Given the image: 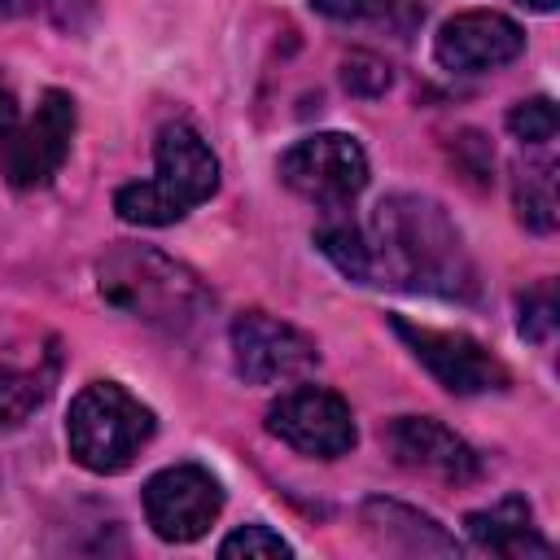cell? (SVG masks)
<instances>
[{"instance_id":"7c38bea8","label":"cell","mask_w":560,"mask_h":560,"mask_svg":"<svg viewBox=\"0 0 560 560\" xmlns=\"http://www.w3.org/2000/svg\"><path fill=\"white\" fill-rule=\"evenodd\" d=\"M525 52V31L494 13V9H468L455 13L451 22H442L438 39H433V57L442 70L455 74H481V70H499L508 61H516Z\"/></svg>"},{"instance_id":"8fae6325","label":"cell","mask_w":560,"mask_h":560,"mask_svg":"<svg viewBox=\"0 0 560 560\" xmlns=\"http://www.w3.org/2000/svg\"><path fill=\"white\" fill-rule=\"evenodd\" d=\"M381 442L394 455V464L446 486H468L481 472L477 451L433 416H398L381 429Z\"/></svg>"},{"instance_id":"d6986e66","label":"cell","mask_w":560,"mask_h":560,"mask_svg":"<svg viewBox=\"0 0 560 560\" xmlns=\"http://www.w3.org/2000/svg\"><path fill=\"white\" fill-rule=\"evenodd\" d=\"M556 127H560V114L547 96H534V101H521L512 105L508 114V131L521 140V144H547L556 140Z\"/></svg>"},{"instance_id":"9c48e42d","label":"cell","mask_w":560,"mask_h":560,"mask_svg":"<svg viewBox=\"0 0 560 560\" xmlns=\"http://www.w3.org/2000/svg\"><path fill=\"white\" fill-rule=\"evenodd\" d=\"M267 429L280 442H289L298 455H311V459H337L359 438L350 402L319 385H298V389L280 394L267 411Z\"/></svg>"},{"instance_id":"cb8c5ba5","label":"cell","mask_w":560,"mask_h":560,"mask_svg":"<svg viewBox=\"0 0 560 560\" xmlns=\"http://www.w3.org/2000/svg\"><path fill=\"white\" fill-rule=\"evenodd\" d=\"M13 131H18V101H13V92L0 83V153L9 149Z\"/></svg>"},{"instance_id":"44dd1931","label":"cell","mask_w":560,"mask_h":560,"mask_svg":"<svg viewBox=\"0 0 560 560\" xmlns=\"http://www.w3.org/2000/svg\"><path fill=\"white\" fill-rule=\"evenodd\" d=\"M219 556L223 560H236V556H245V560H254V556H293V547L267 525H241L219 542Z\"/></svg>"},{"instance_id":"484cf974","label":"cell","mask_w":560,"mask_h":560,"mask_svg":"<svg viewBox=\"0 0 560 560\" xmlns=\"http://www.w3.org/2000/svg\"><path fill=\"white\" fill-rule=\"evenodd\" d=\"M516 4H525V9H538V13H551L560 0H516Z\"/></svg>"},{"instance_id":"5bb4252c","label":"cell","mask_w":560,"mask_h":560,"mask_svg":"<svg viewBox=\"0 0 560 560\" xmlns=\"http://www.w3.org/2000/svg\"><path fill=\"white\" fill-rule=\"evenodd\" d=\"M464 525H468V538L481 551H494V556H508V560H521V556L547 560L551 556V542L534 529V512L521 494H503L499 503H490L481 512H468Z\"/></svg>"},{"instance_id":"3957f363","label":"cell","mask_w":560,"mask_h":560,"mask_svg":"<svg viewBox=\"0 0 560 560\" xmlns=\"http://www.w3.org/2000/svg\"><path fill=\"white\" fill-rule=\"evenodd\" d=\"M153 162H158L153 179H136L114 192L118 219L140 228H166L179 223L201 201H210L219 188V158L188 122H166L158 131Z\"/></svg>"},{"instance_id":"ffe728a7","label":"cell","mask_w":560,"mask_h":560,"mask_svg":"<svg viewBox=\"0 0 560 560\" xmlns=\"http://www.w3.org/2000/svg\"><path fill=\"white\" fill-rule=\"evenodd\" d=\"M521 337L534 341V346H547L551 332H556V284L542 280L534 284L529 293H521Z\"/></svg>"},{"instance_id":"603a6c76","label":"cell","mask_w":560,"mask_h":560,"mask_svg":"<svg viewBox=\"0 0 560 560\" xmlns=\"http://www.w3.org/2000/svg\"><path fill=\"white\" fill-rule=\"evenodd\" d=\"M44 4H48V18L70 35H83L96 18V0H44Z\"/></svg>"},{"instance_id":"2e32d148","label":"cell","mask_w":560,"mask_h":560,"mask_svg":"<svg viewBox=\"0 0 560 560\" xmlns=\"http://www.w3.org/2000/svg\"><path fill=\"white\" fill-rule=\"evenodd\" d=\"M512 201L516 214L529 232H551L556 228V162H525L512 171Z\"/></svg>"},{"instance_id":"52a82bcc","label":"cell","mask_w":560,"mask_h":560,"mask_svg":"<svg viewBox=\"0 0 560 560\" xmlns=\"http://www.w3.org/2000/svg\"><path fill=\"white\" fill-rule=\"evenodd\" d=\"M394 332L407 341V350L416 354V363L429 368V376L451 389V394H490V389H508V368L499 354H490L477 337L468 332H451V328H429V324H411L402 315L389 319Z\"/></svg>"},{"instance_id":"6da1fadb","label":"cell","mask_w":560,"mask_h":560,"mask_svg":"<svg viewBox=\"0 0 560 560\" xmlns=\"http://www.w3.org/2000/svg\"><path fill=\"white\" fill-rule=\"evenodd\" d=\"M372 284H398L411 293L472 298L477 271L455 219L420 192H394L372 210L368 228Z\"/></svg>"},{"instance_id":"277c9868","label":"cell","mask_w":560,"mask_h":560,"mask_svg":"<svg viewBox=\"0 0 560 560\" xmlns=\"http://www.w3.org/2000/svg\"><path fill=\"white\" fill-rule=\"evenodd\" d=\"M158 420L153 411L131 398L118 381H92L74 394L70 416H66V442L74 464H83L88 472H122L144 442L153 438Z\"/></svg>"},{"instance_id":"4fadbf2b","label":"cell","mask_w":560,"mask_h":560,"mask_svg":"<svg viewBox=\"0 0 560 560\" xmlns=\"http://www.w3.org/2000/svg\"><path fill=\"white\" fill-rule=\"evenodd\" d=\"M363 529L372 534L376 547L398 551V556H459V542L424 512L394 503V499H368L359 508Z\"/></svg>"},{"instance_id":"7402d4cb","label":"cell","mask_w":560,"mask_h":560,"mask_svg":"<svg viewBox=\"0 0 560 560\" xmlns=\"http://www.w3.org/2000/svg\"><path fill=\"white\" fill-rule=\"evenodd\" d=\"M389 79H394L389 66L381 57H372V52H350L346 66H341V83L354 96H381L389 88Z\"/></svg>"},{"instance_id":"7a4b0ae2","label":"cell","mask_w":560,"mask_h":560,"mask_svg":"<svg viewBox=\"0 0 560 560\" xmlns=\"http://www.w3.org/2000/svg\"><path fill=\"white\" fill-rule=\"evenodd\" d=\"M96 289L109 306L171 332V337H192L210 311L214 293L175 258H166L153 245H114L96 262Z\"/></svg>"},{"instance_id":"8992f818","label":"cell","mask_w":560,"mask_h":560,"mask_svg":"<svg viewBox=\"0 0 560 560\" xmlns=\"http://www.w3.org/2000/svg\"><path fill=\"white\" fill-rule=\"evenodd\" d=\"M228 341H232V368L245 385H284L319 368L315 341L267 311H241L232 319Z\"/></svg>"},{"instance_id":"5b68a950","label":"cell","mask_w":560,"mask_h":560,"mask_svg":"<svg viewBox=\"0 0 560 560\" xmlns=\"http://www.w3.org/2000/svg\"><path fill=\"white\" fill-rule=\"evenodd\" d=\"M280 179L319 210H346L368 188V153L346 131H315L280 153Z\"/></svg>"},{"instance_id":"ac0fdd59","label":"cell","mask_w":560,"mask_h":560,"mask_svg":"<svg viewBox=\"0 0 560 560\" xmlns=\"http://www.w3.org/2000/svg\"><path fill=\"white\" fill-rule=\"evenodd\" d=\"M44 398H48V381L39 372L0 368V433L18 429L22 420H31Z\"/></svg>"},{"instance_id":"e0dca14e","label":"cell","mask_w":560,"mask_h":560,"mask_svg":"<svg viewBox=\"0 0 560 560\" xmlns=\"http://www.w3.org/2000/svg\"><path fill=\"white\" fill-rule=\"evenodd\" d=\"M315 245L324 249V258H328L341 276H350V280H359V284H372V254H368V232H363V228H354V223H346V219L319 223Z\"/></svg>"},{"instance_id":"9a60e30c","label":"cell","mask_w":560,"mask_h":560,"mask_svg":"<svg viewBox=\"0 0 560 560\" xmlns=\"http://www.w3.org/2000/svg\"><path fill=\"white\" fill-rule=\"evenodd\" d=\"M311 9L332 18V22L372 26V31L398 35V39H407L424 22V4L420 0H311Z\"/></svg>"},{"instance_id":"d4e9b609","label":"cell","mask_w":560,"mask_h":560,"mask_svg":"<svg viewBox=\"0 0 560 560\" xmlns=\"http://www.w3.org/2000/svg\"><path fill=\"white\" fill-rule=\"evenodd\" d=\"M26 4H31V0H0V13H4V18H18V13H26Z\"/></svg>"},{"instance_id":"30bf717a","label":"cell","mask_w":560,"mask_h":560,"mask_svg":"<svg viewBox=\"0 0 560 560\" xmlns=\"http://www.w3.org/2000/svg\"><path fill=\"white\" fill-rule=\"evenodd\" d=\"M74 140V96L61 88H48L31 114V122H22L9 140V149L0 153L4 175L13 188H39L48 184Z\"/></svg>"},{"instance_id":"ba28073f","label":"cell","mask_w":560,"mask_h":560,"mask_svg":"<svg viewBox=\"0 0 560 560\" xmlns=\"http://www.w3.org/2000/svg\"><path fill=\"white\" fill-rule=\"evenodd\" d=\"M223 512V486L201 464H171L144 481V516L162 542H197Z\"/></svg>"}]
</instances>
